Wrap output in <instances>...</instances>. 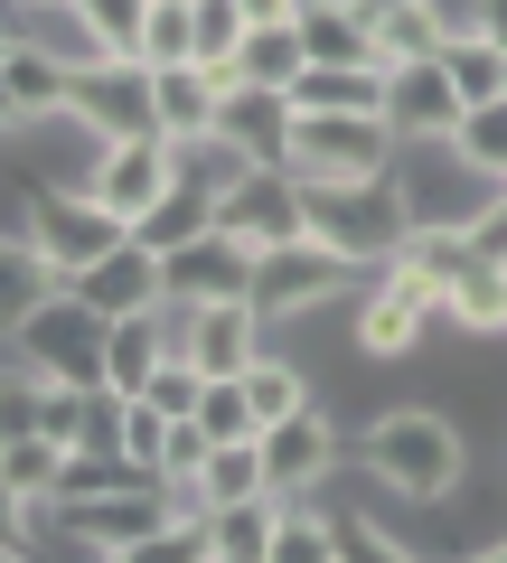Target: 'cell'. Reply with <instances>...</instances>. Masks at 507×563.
<instances>
[{
    "label": "cell",
    "mask_w": 507,
    "mask_h": 563,
    "mask_svg": "<svg viewBox=\"0 0 507 563\" xmlns=\"http://www.w3.org/2000/svg\"><path fill=\"white\" fill-rule=\"evenodd\" d=\"M357 461H366V479L386 488V498H405V507H442V498H461V479H470L461 422L432 413V404H395V413H376L357 432Z\"/></svg>",
    "instance_id": "6da1fadb"
},
{
    "label": "cell",
    "mask_w": 507,
    "mask_h": 563,
    "mask_svg": "<svg viewBox=\"0 0 507 563\" xmlns=\"http://www.w3.org/2000/svg\"><path fill=\"white\" fill-rule=\"evenodd\" d=\"M366 282H376V263L301 235V244H264V254H254V291H244V301L264 310V329H291V320H320L329 301H357Z\"/></svg>",
    "instance_id": "7a4b0ae2"
},
{
    "label": "cell",
    "mask_w": 507,
    "mask_h": 563,
    "mask_svg": "<svg viewBox=\"0 0 507 563\" xmlns=\"http://www.w3.org/2000/svg\"><path fill=\"white\" fill-rule=\"evenodd\" d=\"M283 169L301 188H357V179H386L395 169V132L386 113H291V151Z\"/></svg>",
    "instance_id": "3957f363"
},
{
    "label": "cell",
    "mask_w": 507,
    "mask_h": 563,
    "mask_svg": "<svg viewBox=\"0 0 507 563\" xmlns=\"http://www.w3.org/2000/svg\"><path fill=\"white\" fill-rule=\"evenodd\" d=\"M20 235L38 244V254L57 263V282H66V273H85L95 254H113V244L132 235V225H122V217H113V207H103V198H95L85 179H76V188L38 179V188L20 198Z\"/></svg>",
    "instance_id": "277c9868"
},
{
    "label": "cell",
    "mask_w": 507,
    "mask_h": 563,
    "mask_svg": "<svg viewBox=\"0 0 507 563\" xmlns=\"http://www.w3.org/2000/svg\"><path fill=\"white\" fill-rule=\"evenodd\" d=\"M395 198H405V225H470L498 198V179H480L451 141H395Z\"/></svg>",
    "instance_id": "5b68a950"
},
{
    "label": "cell",
    "mask_w": 507,
    "mask_h": 563,
    "mask_svg": "<svg viewBox=\"0 0 507 563\" xmlns=\"http://www.w3.org/2000/svg\"><path fill=\"white\" fill-rule=\"evenodd\" d=\"M47 526H57L66 544H85V554H151L169 526V488H113V498H47Z\"/></svg>",
    "instance_id": "8992f818"
},
{
    "label": "cell",
    "mask_w": 507,
    "mask_h": 563,
    "mask_svg": "<svg viewBox=\"0 0 507 563\" xmlns=\"http://www.w3.org/2000/svg\"><path fill=\"white\" fill-rule=\"evenodd\" d=\"M10 357L29 366V376H57V385H95L103 395V320L76 301V291H57V301H38L20 320V339H10Z\"/></svg>",
    "instance_id": "52a82bcc"
},
{
    "label": "cell",
    "mask_w": 507,
    "mask_h": 563,
    "mask_svg": "<svg viewBox=\"0 0 507 563\" xmlns=\"http://www.w3.org/2000/svg\"><path fill=\"white\" fill-rule=\"evenodd\" d=\"M310 235L339 244V254H357V263H386L395 244L414 235L405 198H395V169L386 179H357V188H310Z\"/></svg>",
    "instance_id": "ba28073f"
},
{
    "label": "cell",
    "mask_w": 507,
    "mask_h": 563,
    "mask_svg": "<svg viewBox=\"0 0 507 563\" xmlns=\"http://www.w3.org/2000/svg\"><path fill=\"white\" fill-rule=\"evenodd\" d=\"M85 188H95V198L113 207L122 225H132L142 207H161L169 188H179V141H161V132H132V141H95V169H85Z\"/></svg>",
    "instance_id": "9c48e42d"
},
{
    "label": "cell",
    "mask_w": 507,
    "mask_h": 563,
    "mask_svg": "<svg viewBox=\"0 0 507 563\" xmlns=\"http://www.w3.org/2000/svg\"><path fill=\"white\" fill-rule=\"evenodd\" d=\"M169 339H179L207 376H244V366L273 347V329H264L254 301H169Z\"/></svg>",
    "instance_id": "30bf717a"
},
{
    "label": "cell",
    "mask_w": 507,
    "mask_h": 563,
    "mask_svg": "<svg viewBox=\"0 0 507 563\" xmlns=\"http://www.w3.org/2000/svg\"><path fill=\"white\" fill-rule=\"evenodd\" d=\"M217 225L235 244H254V254H264V244H301L310 235V188L291 179V169H254V179H235L217 198Z\"/></svg>",
    "instance_id": "8fae6325"
},
{
    "label": "cell",
    "mask_w": 507,
    "mask_h": 563,
    "mask_svg": "<svg viewBox=\"0 0 507 563\" xmlns=\"http://www.w3.org/2000/svg\"><path fill=\"white\" fill-rule=\"evenodd\" d=\"M254 442H264V488H273V498H320V479L339 470V422H329L320 404L264 422Z\"/></svg>",
    "instance_id": "7c38bea8"
},
{
    "label": "cell",
    "mask_w": 507,
    "mask_h": 563,
    "mask_svg": "<svg viewBox=\"0 0 507 563\" xmlns=\"http://www.w3.org/2000/svg\"><path fill=\"white\" fill-rule=\"evenodd\" d=\"M66 291H76L95 320H132V310H161L169 301V273H161V254H151L142 235H122L113 254H95L85 273H66Z\"/></svg>",
    "instance_id": "4fadbf2b"
},
{
    "label": "cell",
    "mask_w": 507,
    "mask_h": 563,
    "mask_svg": "<svg viewBox=\"0 0 507 563\" xmlns=\"http://www.w3.org/2000/svg\"><path fill=\"white\" fill-rule=\"evenodd\" d=\"M76 122H85L95 141L161 132V122H151V66H132V57H103V66H85V76H76Z\"/></svg>",
    "instance_id": "5bb4252c"
},
{
    "label": "cell",
    "mask_w": 507,
    "mask_h": 563,
    "mask_svg": "<svg viewBox=\"0 0 507 563\" xmlns=\"http://www.w3.org/2000/svg\"><path fill=\"white\" fill-rule=\"evenodd\" d=\"M461 85L442 76V57H423V66H386V132L395 141H451L461 132Z\"/></svg>",
    "instance_id": "9a60e30c"
},
{
    "label": "cell",
    "mask_w": 507,
    "mask_h": 563,
    "mask_svg": "<svg viewBox=\"0 0 507 563\" xmlns=\"http://www.w3.org/2000/svg\"><path fill=\"white\" fill-rule=\"evenodd\" d=\"M0 76H10V103H20V132H38V122H76V76L85 66H66L47 38H10V57H0Z\"/></svg>",
    "instance_id": "2e32d148"
},
{
    "label": "cell",
    "mask_w": 507,
    "mask_h": 563,
    "mask_svg": "<svg viewBox=\"0 0 507 563\" xmlns=\"http://www.w3.org/2000/svg\"><path fill=\"white\" fill-rule=\"evenodd\" d=\"M161 273H169V301H244V291H254V244H235L225 225H207L198 244L161 254Z\"/></svg>",
    "instance_id": "e0dca14e"
},
{
    "label": "cell",
    "mask_w": 507,
    "mask_h": 563,
    "mask_svg": "<svg viewBox=\"0 0 507 563\" xmlns=\"http://www.w3.org/2000/svg\"><path fill=\"white\" fill-rule=\"evenodd\" d=\"M423 329H432V310L414 301V291H395L386 273H376V282L357 291V320H348V347H357V357H376V366H395V357H414V347H423Z\"/></svg>",
    "instance_id": "ac0fdd59"
},
{
    "label": "cell",
    "mask_w": 507,
    "mask_h": 563,
    "mask_svg": "<svg viewBox=\"0 0 507 563\" xmlns=\"http://www.w3.org/2000/svg\"><path fill=\"white\" fill-rule=\"evenodd\" d=\"M169 301L161 310H132V320H103V395H142L151 366L169 357Z\"/></svg>",
    "instance_id": "d6986e66"
},
{
    "label": "cell",
    "mask_w": 507,
    "mask_h": 563,
    "mask_svg": "<svg viewBox=\"0 0 507 563\" xmlns=\"http://www.w3.org/2000/svg\"><path fill=\"white\" fill-rule=\"evenodd\" d=\"M301 57L310 66H376V10L357 0H301Z\"/></svg>",
    "instance_id": "ffe728a7"
},
{
    "label": "cell",
    "mask_w": 507,
    "mask_h": 563,
    "mask_svg": "<svg viewBox=\"0 0 507 563\" xmlns=\"http://www.w3.org/2000/svg\"><path fill=\"white\" fill-rule=\"evenodd\" d=\"M217 132L235 141V151H254L264 169H283V151H291V103L264 95V85H235V95L217 103Z\"/></svg>",
    "instance_id": "44dd1931"
},
{
    "label": "cell",
    "mask_w": 507,
    "mask_h": 563,
    "mask_svg": "<svg viewBox=\"0 0 507 563\" xmlns=\"http://www.w3.org/2000/svg\"><path fill=\"white\" fill-rule=\"evenodd\" d=\"M273 526H283V498H273V488L207 507V544H217V563H273Z\"/></svg>",
    "instance_id": "7402d4cb"
},
{
    "label": "cell",
    "mask_w": 507,
    "mask_h": 563,
    "mask_svg": "<svg viewBox=\"0 0 507 563\" xmlns=\"http://www.w3.org/2000/svg\"><path fill=\"white\" fill-rule=\"evenodd\" d=\"M283 103L291 113H386V66H301Z\"/></svg>",
    "instance_id": "603a6c76"
},
{
    "label": "cell",
    "mask_w": 507,
    "mask_h": 563,
    "mask_svg": "<svg viewBox=\"0 0 507 563\" xmlns=\"http://www.w3.org/2000/svg\"><path fill=\"white\" fill-rule=\"evenodd\" d=\"M66 282H57V263L38 254V244L20 235V225H10V235H0V339H20V320L38 301H57Z\"/></svg>",
    "instance_id": "cb8c5ba5"
},
{
    "label": "cell",
    "mask_w": 507,
    "mask_h": 563,
    "mask_svg": "<svg viewBox=\"0 0 507 563\" xmlns=\"http://www.w3.org/2000/svg\"><path fill=\"white\" fill-rule=\"evenodd\" d=\"M442 329H470V339H507V263L470 254L461 282L442 291Z\"/></svg>",
    "instance_id": "d4e9b609"
},
{
    "label": "cell",
    "mask_w": 507,
    "mask_h": 563,
    "mask_svg": "<svg viewBox=\"0 0 507 563\" xmlns=\"http://www.w3.org/2000/svg\"><path fill=\"white\" fill-rule=\"evenodd\" d=\"M442 76L461 85V103H488V95H507V47L488 38V29H470L461 10H451V38H442Z\"/></svg>",
    "instance_id": "484cf974"
},
{
    "label": "cell",
    "mask_w": 507,
    "mask_h": 563,
    "mask_svg": "<svg viewBox=\"0 0 507 563\" xmlns=\"http://www.w3.org/2000/svg\"><path fill=\"white\" fill-rule=\"evenodd\" d=\"M442 38H451V10H442V0L376 10V66H423V57H442Z\"/></svg>",
    "instance_id": "4316f807"
},
{
    "label": "cell",
    "mask_w": 507,
    "mask_h": 563,
    "mask_svg": "<svg viewBox=\"0 0 507 563\" xmlns=\"http://www.w3.org/2000/svg\"><path fill=\"white\" fill-rule=\"evenodd\" d=\"M207 225H217V188H198V179H179V188H169L161 207H142V217H132V235H142L151 254H179V244H198Z\"/></svg>",
    "instance_id": "83f0119b"
},
{
    "label": "cell",
    "mask_w": 507,
    "mask_h": 563,
    "mask_svg": "<svg viewBox=\"0 0 507 563\" xmlns=\"http://www.w3.org/2000/svg\"><path fill=\"white\" fill-rule=\"evenodd\" d=\"M0 479L47 507V498H57V479H66V442H47V432H0Z\"/></svg>",
    "instance_id": "f1b7e54d"
},
{
    "label": "cell",
    "mask_w": 507,
    "mask_h": 563,
    "mask_svg": "<svg viewBox=\"0 0 507 563\" xmlns=\"http://www.w3.org/2000/svg\"><path fill=\"white\" fill-rule=\"evenodd\" d=\"M235 66H244V85H264V95H291V76H301V29H244V47H235Z\"/></svg>",
    "instance_id": "f546056e"
},
{
    "label": "cell",
    "mask_w": 507,
    "mask_h": 563,
    "mask_svg": "<svg viewBox=\"0 0 507 563\" xmlns=\"http://www.w3.org/2000/svg\"><path fill=\"white\" fill-rule=\"evenodd\" d=\"M235 385L254 395V413H264V422H283V413H301V404H320V395H310V376H301V366L283 357V347H264V357L244 366Z\"/></svg>",
    "instance_id": "4dcf8cb0"
},
{
    "label": "cell",
    "mask_w": 507,
    "mask_h": 563,
    "mask_svg": "<svg viewBox=\"0 0 507 563\" xmlns=\"http://www.w3.org/2000/svg\"><path fill=\"white\" fill-rule=\"evenodd\" d=\"M451 151H461L480 179H498L507 188V95H488V103H470L461 113V132H451Z\"/></svg>",
    "instance_id": "1f68e13d"
},
{
    "label": "cell",
    "mask_w": 507,
    "mask_h": 563,
    "mask_svg": "<svg viewBox=\"0 0 507 563\" xmlns=\"http://www.w3.org/2000/svg\"><path fill=\"white\" fill-rule=\"evenodd\" d=\"M273 563H339V517H320L310 498H283V526H273Z\"/></svg>",
    "instance_id": "d6a6232c"
},
{
    "label": "cell",
    "mask_w": 507,
    "mask_h": 563,
    "mask_svg": "<svg viewBox=\"0 0 507 563\" xmlns=\"http://www.w3.org/2000/svg\"><path fill=\"white\" fill-rule=\"evenodd\" d=\"M142 66H198V20H188V0H151L142 10Z\"/></svg>",
    "instance_id": "836d02e7"
},
{
    "label": "cell",
    "mask_w": 507,
    "mask_h": 563,
    "mask_svg": "<svg viewBox=\"0 0 507 563\" xmlns=\"http://www.w3.org/2000/svg\"><path fill=\"white\" fill-rule=\"evenodd\" d=\"M66 10L95 29L103 57H132V66H142V10H151V0H66Z\"/></svg>",
    "instance_id": "e575fe53"
},
{
    "label": "cell",
    "mask_w": 507,
    "mask_h": 563,
    "mask_svg": "<svg viewBox=\"0 0 507 563\" xmlns=\"http://www.w3.org/2000/svg\"><path fill=\"white\" fill-rule=\"evenodd\" d=\"M254 169H264V161H254V151H235V141H225V132H207V141H188V151H179V179L217 188V198H225V188H235V179H254Z\"/></svg>",
    "instance_id": "d590c367"
},
{
    "label": "cell",
    "mask_w": 507,
    "mask_h": 563,
    "mask_svg": "<svg viewBox=\"0 0 507 563\" xmlns=\"http://www.w3.org/2000/svg\"><path fill=\"white\" fill-rule=\"evenodd\" d=\"M188 20H198V66H225L244 47V10L235 0H188Z\"/></svg>",
    "instance_id": "8d00e7d4"
},
{
    "label": "cell",
    "mask_w": 507,
    "mask_h": 563,
    "mask_svg": "<svg viewBox=\"0 0 507 563\" xmlns=\"http://www.w3.org/2000/svg\"><path fill=\"white\" fill-rule=\"evenodd\" d=\"M38 526H47V507H38V498H20V488L0 479V563L38 554Z\"/></svg>",
    "instance_id": "74e56055"
},
{
    "label": "cell",
    "mask_w": 507,
    "mask_h": 563,
    "mask_svg": "<svg viewBox=\"0 0 507 563\" xmlns=\"http://www.w3.org/2000/svg\"><path fill=\"white\" fill-rule=\"evenodd\" d=\"M461 235H470V254H488V263H507V188H498V198H488L480 217L461 225Z\"/></svg>",
    "instance_id": "f35d334b"
},
{
    "label": "cell",
    "mask_w": 507,
    "mask_h": 563,
    "mask_svg": "<svg viewBox=\"0 0 507 563\" xmlns=\"http://www.w3.org/2000/svg\"><path fill=\"white\" fill-rule=\"evenodd\" d=\"M235 10H244V29H291L301 20V0H235Z\"/></svg>",
    "instance_id": "ab89813d"
},
{
    "label": "cell",
    "mask_w": 507,
    "mask_h": 563,
    "mask_svg": "<svg viewBox=\"0 0 507 563\" xmlns=\"http://www.w3.org/2000/svg\"><path fill=\"white\" fill-rule=\"evenodd\" d=\"M461 20H470V29H488V38L507 47V0H461Z\"/></svg>",
    "instance_id": "60d3db41"
},
{
    "label": "cell",
    "mask_w": 507,
    "mask_h": 563,
    "mask_svg": "<svg viewBox=\"0 0 507 563\" xmlns=\"http://www.w3.org/2000/svg\"><path fill=\"white\" fill-rule=\"evenodd\" d=\"M20 132V103H10V76H0V141Z\"/></svg>",
    "instance_id": "b9f144b4"
},
{
    "label": "cell",
    "mask_w": 507,
    "mask_h": 563,
    "mask_svg": "<svg viewBox=\"0 0 507 563\" xmlns=\"http://www.w3.org/2000/svg\"><path fill=\"white\" fill-rule=\"evenodd\" d=\"M357 10H405V0H357Z\"/></svg>",
    "instance_id": "7bdbcfd3"
},
{
    "label": "cell",
    "mask_w": 507,
    "mask_h": 563,
    "mask_svg": "<svg viewBox=\"0 0 507 563\" xmlns=\"http://www.w3.org/2000/svg\"><path fill=\"white\" fill-rule=\"evenodd\" d=\"M20 10H66V0H20Z\"/></svg>",
    "instance_id": "ee69618b"
}]
</instances>
